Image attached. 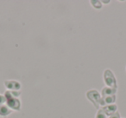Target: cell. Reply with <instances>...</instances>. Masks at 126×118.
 Masks as SVG:
<instances>
[{"label": "cell", "mask_w": 126, "mask_h": 118, "mask_svg": "<svg viewBox=\"0 0 126 118\" xmlns=\"http://www.w3.org/2000/svg\"><path fill=\"white\" fill-rule=\"evenodd\" d=\"M4 86L7 90H13V91H18L21 90L22 84L18 81L16 80H8L4 82Z\"/></svg>", "instance_id": "4"}, {"label": "cell", "mask_w": 126, "mask_h": 118, "mask_svg": "<svg viewBox=\"0 0 126 118\" xmlns=\"http://www.w3.org/2000/svg\"><path fill=\"white\" fill-rule=\"evenodd\" d=\"M6 103V98L4 95H0V106Z\"/></svg>", "instance_id": "11"}, {"label": "cell", "mask_w": 126, "mask_h": 118, "mask_svg": "<svg viewBox=\"0 0 126 118\" xmlns=\"http://www.w3.org/2000/svg\"><path fill=\"white\" fill-rule=\"evenodd\" d=\"M102 110L105 112L106 116H110L117 111V104H109V105H105L102 107Z\"/></svg>", "instance_id": "5"}, {"label": "cell", "mask_w": 126, "mask_h": 118, "mask_svg": "<svg viewBox=\"0 0 126 118\" xmlns=\"http://www.w3.org/2000/svg\"><path fill=\"white\" fill-rule=\"evenodd\" d=\"M90 4L95 10H100L103 7V4L99 0H92V1H90Z\"/></svg>", "instance_id": "9"}, {"label": "cell", "mask_w": 126, "mask_h": 118, "mask_svg": "<svg viewBox=\"0 0 126 118\" xmlns=\"http://www.w3.org/2000/svg\"><path fill=\"white\" fill-rule=\"evenodd\" d=\"M95 118H107V116H106V115L105 114V112L102 110V109H99L98 110V112H97Z\"/></svg>", "instance_id": "10"}, {"label": "cell", "mask_w": 126, "mask_h": 118, "mask_svg": "<svg viewBox=\"0 0 126 118\" xmlns=\"http://www.w3.org/2000/svg\"><path fill=\"white\" fill-rule=\"evenodd\" d=\"M108 118H121V116H120V113L118 111H117L116 113H114L113 115H111L110 116H109Z\"/></svg>", "instance_id": "12"}, {"label": "cell", "mask_w": 126, "mask_h": 118, "mask_svg": "<svg viewBox=\"0 0 126 118\" xmlns=\"http://www.w3.org/2000/svg\"><path fill=\"white\" fill-rule=\"evenodd\" d=\"M103 79L104 83H105L106 87L117 89V82L116 79V76L114 75L113 71L110 69H106L103 73Z\"/></svg>", "instance_id": "3"}, {"label": "cell", "mask_w": 126, "mask_h": 118, "mask_svg": "<svg viewBox=\"0 0 126 118\" xmlns=\"http://www.w3.org/2000/svg\"><path fill=\"white\" fill-rule=\"evenodd\" d=\"M103 102L105 105H109V104H114L117 100V95H107V96H102Z\"/></svg>", "instance_id": "8"}, {"label": "cell", "mask_w": 126, "mask_h": 118, "mask_svg": "<svg viewBox=\"0 0 126 118\" xmlns=\"http://www.w3.org/2000/svg\"><path fill=\"white\" fill-rule=\"evenodd\" d=\"M86 98L93 104V106H94L97 109H99L100 106H102V107L105 106L103 99H102L101 94H100L98 90H89L86 91Z\"/></svg>", "instance_id": "1"}, {"label": "cell", "mask_w": 126, "mask_h": 118, "mask_svg": "<svg viewBox=\"0 0 126 118\" xmlns=\"http://www.w3.org/2000/svg\"><path fill=\"white\" fill-rule=\"evenodd\" d=\"M11 112H12V110L6 104H3L0 106V116L1 117H7L8 116L11 114Z\"/></svg>", "instance_id": "7"}, {"label": "cell", "mask_w": 126, "mask_h": 118, "mask_svg": "<svg viewBox=\"0 0 126 118\" xmlns=\"http://www.w3.org/2000/svg\"><path fill=\"white\" fill-rule=\"evenodd\" d=\"M4 96L6 98V105L15 111H20L22 108V102L19 98H16L11 94L10 90H6L4 92Z\"/></svg>", "instance_id": "2"}, {"label": "cell", "mask_w": 126, "mask_h": 118, "mask_svg": "<svg viewBox=\"0 0 126 118\" xmlns=\"http://www.w3.org/2000/svg\"><path fill=\"white\" fill-rule=\"evenodd\" d=\"M117 92V89L110 88V87H104L101 90L102 96H107V95H114Z\"/></svg>", "instance_id": "6"}, {"label": "cell", "mask_w": 126, "mask_h": 118, "mask_svg": "<svg viewBox=\"0 0 126 118\" xmlns=\"http://www.w3.org/2000/svg\"><path fill=\"white\" fill-rule=\"evenodd\" d=\"M102 4H110V1H101Z\"/></svg>", "instance_id": "13"}]
</instances>
